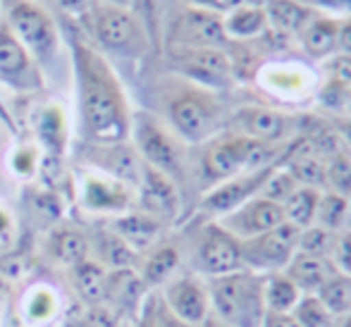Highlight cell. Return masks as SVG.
I'll list each match as a JSON object with an SVG mask.
<instances>
[{"label": "cell", "mask_w": 351, "mask_h": 327, "mask_svg": "<svg viewBox=\"0 0 351 327\" xmlns=\"http://www.w3.org/2000/svg\"><path fill=\"white\" fill-rule=\"evenodd\" d=\"M96 3H103V5H117V8H130L132 0H96Z\"/></svg>", "instance_id": "obj_53"}, {"label": "cell", "mask_w": 351, "mask_h": 327, "mask_svg": "<svg viewBox=\"0 0 351 327\" xmlns=\"http://www.w3.org/2000/svg\"><path fill=\"white\" fill-rule=\"evenodd\" d=\"M88 162L93 165V170L110 175L115 180H120L122 184L132 186L136 191L141 182L143 172V160L136 153V148L132 143H93L88 151Z\"/></svg>", "instance_id": "obj_20"}, {"label": "cell", "mask_w": 351, "mask_h": 327, "mask_svg": "<svg viewBox=\"0 0 351 327\" xmlns=\"http://www.w3.org/2000/svg\"><path fill=\"white\" fill-rule=\"evenodd\" d=\"M315 12L332 14V17H349L351 14V0H304Z\"/></svg>", "instance_id": "obj_43"}, {"label": "cell", "mask_w": 351, "mask_h": 327, "mask_svg": "<svg viewBox=\"0 0 351 327\" xmlns=\"http://www.w3.org/2000/svg\"><path fill=\"white\" fill-rule=\"evenodd\" d=\"M330 261H332L335 270L344 272V275H351V230L337 232L335 237V246H332V254H330Z\"/></svg>", "instance_id": "obj_41"}, {"label": "cell", "mask_w": 351, "mask_h": 327, "mask_svg": "<svg viewBox=\"0 0 351 327\" xmlns=\"http://www.w3.org/2000/svg\"><path fill=\"white\" fill-rule=\"evenodd\" d=\"M162 227H165L162 222H158L156 217L146 215V213H141V210L122 213V215H117L115 222H112V232H115L132 251H136V254L151 251L153 246H156Z\"/></svg>", "instance_id": "obj_24"}, {"label": "cell", "mask_w": 351, "mask_h": 327, "mask_svg": "<svg viewBox=\"0 0 351 327\" xmlns=\"http://www.w3.org/2000/svg\"><path fill=\"white\" fill-rule=\"evenodd\" d=\"M143 282L132 270H112L108 272V284H106V301H110L117 308H141V294H143Z\"/></svg>", "instance_id": "obj_28"}, {"label": "cell", "mask_w": 351, "mask_h": 327, "mask_svg": "<svg viewBox=\"0 0 351 327\" xmlns=\"http://www.w3.org/2000/svg\"><path fill=\"white\" fill-rule=\"evenodd\" d=\"M337 56H351V14L349 17H339Z\"/></svg>", "instance_id": "obj_48"}, {"label": "cell", "mask_w": 351, "mask_h": 327, "mask_svg": "<svg viewBox=\"0 0 351 327\" xmlns=\"http://www.w3.org/2000/svg\"><path fill=\"white\" fill-rule=\"evenodd\" d=\"M130 8L143 22L148 34H153L160 29V24L165 22V17L170 14V10L175 8V0H132Z\"/></svg>", "instance_id": "obj_39"}, {"label": "cell", "mask_w": 351, "mask_h": 327, "mask_svg": "<svg viewBox=\"0 0 351 327\" xmlns=\"http://www.w3.org/2000/svg\"><path fill=\"white\" fill-rule=\"evenodd\" d=\"M8 230H10V217L5 210H0V237L8 234Z\"/></svg>", "instance_id": "obj_52"}, {"label": "cell", "mask_w": 351, "mask_h": 327, "mask_svg": "<svg viewBox=\"0 0 351 327\" xmlns=\"http://www.w3.org/2000/svg\"><path fill=\"white\" fill-rule=\"evenodd\" d=\"M106 284H108V272L101 263L84 261L74 265V287H77L79 296L86 304L101 306L106 301Z\"/></svg>", "instance_id": "obj_31"}, {"label": "cell", "mask_w": 351, "mask_h": 327, "mask_svg": "<svg viewBox=\"0 0 351 327\" xmlns=\"http://www.w3.org/2000/svg\"><path fill=\"white\" fill-rule=\"evenodd\" d=\"M72 58L86 138L91 143L127 141L132 130V110L115 69L77 32H72Z\"/></svg>", "instance_id": "obj_1"}, {"label": "cell", "mask_w": 351, "mask_h": 327, "mask_svg": "<svg viewBox=\"0 0 351 327\" xmlns=\"http://www.w3.org/2000/svg\"><path fill=\"white\" fill-rule=\"evenodd\" d=\"M199 327H232V325H227V323H222L220 318H217V315H208V318L204 320V323H201Z\"/></svg>", "instance_id": "obj_51"}, {"label": "cell", "mask_w": 351, "mask_h": 327, "mask_svg": "<svg viewBox=\"0 0 351 327\" xmlns=\"http://www.w3.org/2000/svg\"><path fill=\"white\" fill-rule=\"evenodd\" d=\"M0 115H3V117H5V120H8V115H5V108H3V106H0ZM8 125H10V127H12V122H10V120H8Z\"/></svg>", "instance_id": "obj_55"}, {"label": "cell", "mask_w": 351, "mask_h": 327, "mask_svg": "<svg viewBox=\"0 0 351 327\" xmlns=\"http://www.w3.org/2000/svg\"><path fill=\"white\" fill-rule=\"evenodd\" d=\"M335 232H328L318 225H311L306 230L299 232V249L301 254H311V256H323V258H330L335 246Z\"/></svg>", "instance_id": "obj_40"}, {"label": "cell", "mask_w": 351, "mask_h": 327, "mask_svg": "<svg viewBox=\"0 0 351 327\" xmlns=\"http://www.w3.org/2000/svg\"><path fill=\"white\" fill-rule=\"evenodd\" d=\"M130 136L134 138L136 153L148 167L162 172L182 186V182L186 180V170H189L186 143L156 112H132Z\"/></svg>", "instance_id": "obj_6"}, {"label": "cell", "mask_w": 351, "mask_h": 327, "mask_svg": "<svg viewBox=\"0 0 351 327\" xmlns=\"http://www.w3.org/2000/svg\"><path fill=\"white\" fill-rule=\"evenodd\" d=\"M172 72L204 88L227 93L237 86L225 48H172L167 51Z\"/></svg>", "instance_id": "obj_11"}, {"label": "cell", "mask_w": 351, "mask_h": 327, "mask_svg": "<svg viewBox=\"0 0 351 327\" xmlns=\"http://www.w3.org/2000/svg\"><path fill=\"white\" fill-rule=\"evenodd\" d=\"M0 82L14 91H36L43 84L41 69L5 22H0Z\"/></svg>", "instance_id": "obj_19"}, {"label": "cell", "mask_w": 351, "mask_h": 327, "mask_svg": "<svg viewBox=\"0 0 351 327\" xmlns=\"http://www.w3.org/2000/svg\"><path fill=\"white\" fill-rule=\"evenodd\" d=\"M0 22H3V8H0Z\"/></svg>", "instance_id": "obj_56"}, {"label": "cell", "mask_w": 351, "mask_h": 327, "mask_svg": "<svg viewBox=\"0 0 351 327\" xmlns=\"http://www.w3.org/2000/svg\"><path fill=\"white\" fill-rule=\"evenodd\" d=\"M86 22L98 46L120 58H143L151 48V34L132 8L93 3L86 12Z\"/></svg>", "instance_id": "obj_8"}, {"label": "cell", "mask_w": 351, "mask_h": 327, "mask_svg": "<svg viewBox=\"0 0 351 327\" xmlns=\"http://www.w3.org/2000/svg\"><path fill=\"white\" fill-rule=\"evenodd\" d=\"M325 191L351 198V151L342 148L325 160Z\"/></svg>", "instance_id": "obj_35"}, {"label": "cell", "mask_w": 351, "mask_h": 327, "mask_svg": "<svg viewBox=\"0 0 351 327\" xmlns=\"http://www.w3.org/2000/svg\"><path fill=\"white\" fill-rule=\"evenodd\" d=\"M227 41H256L268 32L263 0H246L227 14H222Z\"/></svg>", "instance_id": "obj_23"}, {"label": "cell", "mask_w": 351, "mask_h": 327, "mask_svg": "<svg viewBox=\"0 0 351 327\" xmlns=\"http://www.w3.org/2000/svg\"><path fill=\"white\" fill-rule=\"evenodd\" d=\"M323 306L335 315V318H342L351 311V275L344 272H335L318 291H315Z\"/></svg>", "instance_id": "obj_34"}, {"label": "cell", "mask_w": 351, "mask_h": 327, "mask_svg": "<svg viewBox=\"0 0 351 327\" xmlns=\"http://www.w3.org/2000/svg\"><path fill=\"white\" fill-rule=\"evenodd\" d=\"M337 327H351V311H349L347 315H342V318H339Z\"/></svg>", "instance_id": "obj_54"}, {"label": "cell", "mask_w": 351, "mask_h": 327, "mask_svg": "<svg viewBox=\"0 0 351 327\" xmlns=\"http://www.w3.org/2000/svg\"><path fill=\"white\" fill-rule=\"evenodd\" d=\"M349 220H351V198L339 196L335 191H320L313 225L337 234V232L347 230Z\"/></svg>", "instance_id": "obj_30"}, {"label": "cell", "mask_w": 351, "mask_h": 327, "mask_svg": "<svg viewBox=\"0 0 351 327\" xmlns=\"http://www.w3.org/2000/svg\"><path fill=\"white\" fill-rule=\"evenodd\" d=\"M156 327H194V325L184 323V320H180L175 313H170L167 306L160 301V296H158L156 299Z\"/></svg>", "instance_id": "obj_46"}, {"label": "cell", "mask_w": 351, "mask_h": 327, "mask_svg": "<svg viewBox=\"0 0 351 327\" xmlns=\"http://www.w3.org/2000/svg\"><path fill=\"white\" fill-rule=\"evenodd\" d=\"M186 5H194V8H201L206 12H213V14H227L230 10H234L237 5L246 3V0H184Z\"/></svg>", "instance_id": "obj_44"}, {"label": "cell", "mask_w": 351, "mask_h": 327, "mask_svg": "<svg viewBox=\"0 0 351 327\" xmlns=\"http://www.w3.org/2000/svg\"><path fill=\"white\" fill-rule=\"evenodd\" d=\"M215 222L225 227L232 237L244 241V239H254V237L282 225V222H285V213H282V206L258 194V196L249 198L246 203H241L237 210L222 215L220 220H215Z\"/></svg>", "instance_id": "obj_18"}, {"label": "cell", "mask_w": 351, "mask_h": 327, "mask_svg": "<svg viewBox=\"0 0 351 327\" xmlns=\"http://www.w3.org/2000/svg\"><path fill=\"white\" fill-rule=\"evenodd\" d=\"M134 194L136 191L132 186L98 170L84 172L79 182V201L93 213H112V215L130 213V208L134 206Z\"/></svg>", "instance_id": "obj_17"}, {"label": "cell", "mask_w": 351, "mask_h": 327, "mask_svg": "<svg viewBox=\"0 0 351 327\" xmlns=\"http://www.w3.org/2000/svg\"><path fill=\"white\" fill-rule=\"evenodd\" d=\"M51 249L53 258L62 265H79V263L88 261V251H91V244H88L86 234L79 230H72V227H65V230H58L56 234L51 237Z\"/></svg>", "instance_id": "obj_29"}, {"label": "cell", "mask_w": 351, "mask_h": 327, "mask_svg": "<svg viewBox=\"0 0 351 327\" xmlns=\"http://www.w3.org/2000/svg\"><path fill=\"white\" fill-rule=\"evenodd\" d=\"M136 327H156V296H148L141 304V313Z\"/></svg>", "instance_id": "obj_49"}, {"label": "cell", "mask_w": 351, "mask_h": 327, "mask_svg": "<svg viewBox=\"0 0 351 327\" xmlns=\"http://www.w3.org/2000/svg\"><path fill=\"white\" fill-rule=\"evenodd\" d=\"M268 29L296 46L301 29L315 17V10L304 0H263Z\"/></svg>", "instance_id": "obj_22"}, {"label": "cell", "mask_w": 351, "mask_h": 327, "mask_svg": "<svg viewBox=\"0 0 351 327\" xmlns=\"http://www.w3.org/2000/svg\"><path fill=\"white\" fill-rule=\"evenodd\" d=\"M282 272H285V275L289 277L304 294H315V291H318L337 270H335V265L330 258L296 251Z\"/></svg>", "instance_id": "obj_25"}, {"label": "cell", "mask_w": 351, "mask_h": 327, "mask_svg": "<svg viewBox=\"0 0 351 327\" xmlns=\"http://www.w3.org/2000/svg\"><path fill=\"white\" fill-rule=\"evenodd\" d=\"M38 3V0H36ZM48 3H53L56 8H60L62 12L67 14H79V17H86V12L91 10V0H48Z\"/></svg>", "instance_id": "obj_47"}, {"label": "cell", "mask_w": 351, "mask_h": 327, "mask_svg": "<svg viewBox=\"0 0 351 327\" xmlns=\"http://www.w3.org/2000/svg\"><path fill=\"white\" fill-rule=\"evenodd\" d=\"M320 201L318 189H308V186H299L285 203H282V213H285V222L294 225L296 230H306L313 225L315 220V208Z\"/></svg>", "instance_id": "obj_32"}, {"label": "cell", "mask_w": 351, "mask_h": 327, "mask_svg": "<svg viewBox=\"0 0 351 327\" xmlns=\"http://www.w3.org/2000/svg\"><path fill=\"white\" fill-rule=\"evenodd\" d=\"M299 127L301 112L285 110V108L263 101L234 108L227 120V130L254 138V141L268 143V146H287L299 134Z\"/></svg>", "instance_id": "obj_9"}, {"label": "cell", "mask_w": 351, "mask_h": 327, "mask_svg": "<svg viewBox=\"0 0 351 327\" xmlns=\"http://www.w3.org/2000/svg\"><path fill=\"white\" fill-rule=\"evenodd\" d=\"M36 132L41 138L43 148H46L51 156H60L65 151V115L58 106H48L38 112V122H36Z\"/></svg>", "instance_id": "obj_33"}, {"label": "cell", "mask_w": 351, "mask_h": 327, "mask_svg": "<svg viewBox=\"0 0 351 327\" xmlns=\"http://www.w3.org/2000/svg\"><path fill=\"white\" fill-rule=\"evenodd\" d=\"M261 327H301L299 323L294 320V315L291 313H285V315H278V313H268L263 320V325Z\"/></svg>", "instance_id": "obj_50"}, {"label": "cell", "mask_w": 351, "mask_h": 327, "mask_svg": "<svg viewBox=\"0 0 351 327\" xmlns=\"http://www.w3.org/2000/svg\"><path fill=\"white\" fill-rule=\"evenodd\" d=\"M165 51L172 48H225L227 36L220 14L206 12L184 0L175 3L162 22Z\"/></svg>", "instance_id": "obj_10"}, {"label": "cell", "mask_w": 351, "mask_h": 327, "mask_svg": "<svg viewBox=\"0 0 351 327\" xmlns=\"http://www.w3.org/2000/svg\"><path fill=\"white\" fill-rule=\"evenodd\" d=\"M162 287L165 289L160 294V301L167 306L170 313H175L184 323L199 327L213 313L206 277L196 275V272H186V275H175Z\"/></svg>", "instance_id": "obj_15"}, {"label": "cell", "mask_w": 351, "mask_h": 327, "mask_svg": "<svg viewBox=\"0 0 351 327\" xmlns=\"http://www.w3.org/2000/svg\"><path fill=\"white\" fill-rule=\"evenodd\" d=\"M136 203H139L141 213H146V215L156 217L158 222L167 225V222L180 217L182 210L180 184L143 162L141 182L136 186Z\"/></svg>", "instance_id": "obj_16"}, {"label": "cell", "mask_w": 351, "mask_h": 327, "mask_svg": "<svg viewBox=\"0 0 351 327\" xmlns=\"http://www.w3.org/2000/svg\"><path fill=\"white\" fill-rule=\"evenodd\" d=\"M182 265V254L175 244H156L148 251V258L143 263L141 282L143 287H160L177 275Z\"/></svg>", "instance_id": "obj_26"}, {"label": "cell", "mask_w": 351, "mask_h": 327, "mask_svg": "<svg viewBox=\"0 0 351 327\" xmlns=\"http://www.w3.org/2000/svg\"><path fill=\"white\" fill-rule=\"evenodd\" d=\"M304 291L285 275V272H273V275H263V301L268 313H291L296 304L301 301Z\"/></svg>", "instance_id": "obj_27"}, {"label": "cell", "mask_w": 351, "mask_h": 327, "mask_svg": "<svg viewBox=\"0 0 351 327\" xmlns=\"http://www.w3.org/2000/svg\"><path fill=\"white\" fill-rule=\"evenodd\" d=\"M53 313H56V299H53V294H48V289H38L34 294L32 304H29V315L34 320H48Z\"/></svg>", "instance_id": "obj_42"}, {"label": "cell", "mask_w": 351, "mask_h": 327, "mask_svg": "<svg viewBox=\"0 0 351 327\" xmlns=\"http://www.w3.org/2000/svg\"><path fill=\"white\" fill-rule=\"evenodd\" d=\"M299 232L301 230H296L289 222H282L275 230L263 232L254 239L239 241L244 267L258 272V275L282 272L299 249Z\"/></svg>", "instance_id": "obj_13"}, {"label": "cell", "mask_w": 351, "mask_h": 327, "mask_svg": "<svg viewBox=\"0 0 351 327\" xmlns=\"http://www.w3.org/2000/svg\"><path fill=\"white\" fill-rule=\"evenodd\" d=\"M156 101L160 106L158 117L186 146H201L215 134L227 130L232 112L222 93L199 86L175 72L156 82Z\"/></svg>", "instance_id": "obj_2"}, {"label": "cell", "mask_w": 351, "mask_h": 327, "mask_svg": "<svg viewBox=\"0 0 351 327\" xmlns=\"http://www.w3.org/2000/svg\"><path fill=\"white\" fill-rule=\"evenodd\" d=\"M323 84V72L301 56L282 53L273 56L258 67L251 86L263 96V103L299 112L301 108L315 103L318 88Z\"/></svg>", "instance_id": "obj_4"}, {"label": "cell", "mask_w": 351, "mask_h": 327, "mask_svg": "<svg viewBox=\"0 0 351 327\" xmlns=\"http://www.w3.org/2000/svg\"><path fill=\"white\" fill-rule=\"evenodd\" d=\"M3 22L12 36L27 48L36 65H46L58 56L60 29L46 8L36 0H0Z\"/></svg>", "instance_id": "obj_7"}, {"label": "cell", "mask_w": 351, "mask_h": 327, "mask_svg": "<svg viewBox=\"0 0 351 327\" xmlns=\"http://www.w3.org/2000/svg\"><path fill=\"white\" fill-rule=\"evenodd\" d=\"M194 265H196V275L206 277V280L244 270L239 239L232 237L215 220H208L201 227L199 239H196Z\"/></svg>", "instance_id": "obj_12"}, {"label": "cell", "mask_w": 351, "mask_h": 327, "mask_svg": "<svg viewBox=\"0 0 351 327\" xmlns=\"http://www.w3.org/2000/svg\"><path fill=\"white\" fill-rule=\"evenodd\" d=\"M296 189H299V182L291 177V172L282 165H275L273 172L268 175V180H265L263 189H261V196L282 206Z\"/></svg>", "instance_id": "obj_38"}, {"label": "cell", "mask_w": 351, "mask_h": 327, "mask_svg": "<svg viewBox=\"0 0 351 327\" xmlns=\"http://www.w3.org/2000/svg\"><path fill=\"white\" fill-rule=\"evenodd\" d=\"M282 148L285 146H268L232 130H222L206 143H201L199 162H196L199 180L204 182L206 189H210L244 172L278 165Z\"/></svg>", "instance_id": "obj_3"}, {"label": "cell", "mask_w": 351, "mask_h": 327, "mask_svg": "<svg viewBox=\"0 0 351 327\" xmlns=\"http://www.w3.org/2000/svg\"><path fill=\"white\" fill-rule=\"evenodd\" d=\"M208 282L210 311L232 327H261L268 315L263 301V275L239 270Z\"/></svg>", "instance_id": "obj_5"}, {"label": "cell", "mask_w": 351, "mask_h": 327, "mask_svg": "<svg viewBox=\"0 0 351 327\" xmlns=\"http://www.w3.org/2000/svg\"><path fill=\"white\" fill-rule=\"evenodd\" d=\"M84 327H115V313L106 306H93L88 311Z\"/></svg>", "instance_id": "obj_45"}, {"label": "cell", "mask_w": 351, "mask_h": 327, "mask_svg": "<svg viewBox=\"0 0 351 327\" xmlns=\"http://www.w3.org/2000/svg\"><path fill=\"white\" fill-rule=\"evenodd\" d=\"M273 167L275 165L244 172V175H237V177H232V180H225V182H220V184L206 189L199 201V213H204L208 220H220L222 215L237 210L241 203H246L249 198L261 194V189H263L265 180H268V175L273 172Z\"/></svg>", "instance_id": "obj_14"}, {"label": "cell", "mask_w": 351, "mask_h": 327, "mask_svg": "<svg viewBox=\"0 0 351 327\" xmlns=\"http://www.w3.org/2000/svg\"><path fill=\"white\" fill-rule=\"evenodd\" d=\"M98 254L101 261L112 270H130L136 261V251H132L115 232H101V241H98Z\"/></svg>", "instance_id": "obj_36"}, {"label": "cell", "mask_w": 351, "mask_h": 327, "mask_svg": "<svg viewBox=\"0 0 351 327\" xmlns=\"http://www.w3.org/2000/svg\"><path fill=\"white\" fill-rule=\"evenodd\" d=\"M337 36H339V17L315 12V17L301 29L296 36V53L308 62L325 65L337 56Z\"/></svg>", "instance_id": "obj_21"}, {"label": "cell", "mask_w": 351, "mask_h": 327, "mask_svg": "<svg viewBox=\"0 0 351 327\" xmlns=\"http://www.w3.org/2000/svg\"><path fill=\"white\" fill-rule=\"evenodd\" d=\"M291 315L301 327H337L339 323V318H335L315 294L301 296V301L291 311Z\"/></svg>", "instance_id": "obj_37"}]
</instances>
